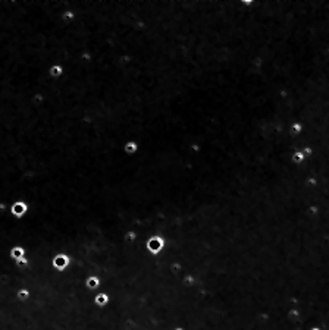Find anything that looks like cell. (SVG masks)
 Masks as SVG:
<instances>
[{
    "instance_id": "6da1fadb",
    "label": "cell",
    "mask_w": 329,
    "mask_h": 330,
    "mask_svg": "<svg viewBox=\"0 0 329 330\" xmlns=\"http://www.w3.org/2000/svg\"><path fill=\"white\" fill-rule=\"evenodd\" d=\"M28 211H29V204H28L27 201H24V200H15L14 203L10 204V207H9L10 216L14 219H16V220H22L28 214Z\"/></svg>"
},
{
    "instance_id": "7a4b0ae2",
    "label": "cell",
    "mask_w": 329,
    "mask_h": 330,
    "mask_svg": "<svg viewBox=\"0 0 329 330\" xmlns=\"http://www.w3.org/2000/svg\"><path fill=\"white\" fill-rule=\"evenodd\" d=\"M72 263V258L68 252H57L54 254L53 260H52V266L56 271H65L71 266Z\"/></svg>"
},
{
    "instance_id": "3957f363",
    "label": "cell",
    "mask_w": 329,
    "mask_h": 330,
    "mask_svg": "<svg viewBox=\"0 0 329 330\" xmlns=\"http://www.w3.org/2000/svg\"><path fill=\"white\" fill-rule=\"evenodd\" d=\"M163 247H165V239L160 236H151L147 242V248L151 254H159Z\"/></svg>"
},
{
    "instance_id": "277c9868",
    "label": "cell",
    "mask_w": 329,
    "mask_h": 330,
    "mask_svg": "<svg viewBox=\"0 0 329 330\" xmlns=\"http://www.w3.org/2000/svg\"><path fill=\"white\" fill-rule=\"evenodd\" d=\"M9 257H10V260H14V261H18L21 258L27 257V250H25L22 245H14V247H10V250H9Z\"/></svg>"
},
{
    "instance_id": "5b68a950",
    "label": "cell",
    "mask_w": 329,
    "mask_h": 330,
    "mask_svg": "<svg viewBox=\"0 0 329 330\" xmlns=\"http://www.w3.org/2000/svg\"><path fill=\"white\" fill-rule=\"evenodd\" d=\"M101 277L97 276V274H91V276H88L85 279V286H87V289L90 290H97L99 288H101Z\"/></svg>"
},
{
    "instance_id": "8992f818",
    "label": "cell",
    "mask_w": 329,
    "mask_h": 330,
    "mask_svg": "<svg viewBox=\"0 0 329 330\" xmlns=\"http://www.w3.org/2000/svg\"><path fill=\"white\" fill-rule=\"evenodd\" d=\"M109 302H110V295H109L106 290L94 295V304H96L99 308H104V307H108Z\"/></svg>"
},
{
    "instance_id": "52a82bcc",
    "label": "cell",
    "mask_w": 329,
    "mask_h": 330,
    "mask_svg": "<svg viewBox=\"0 0 329 330\" xmlns=\"http://www.w3.org/2000/svg\"><path fill=\"white\" fill-rule=\"evenodd\" d=\"M65 73V69L61 63H53V65L49 68V76L53 79H61Z\"/></svg>"
},
{
    "instance_id": "ba28073f",
    "label": "cell",
    "mask_w": 329,
    "mask_h": 330,
    "mask_svg": "<svg viewBox=\"0 0 329 330\" xmlns=\"http://www.w3.org/2000/svg\"><path fill=\"white\" fill-rule=\"evenodd\" d=\"M138 150H140V144H138L137 139H129V141H127V142L123 144V153L128 154V156L135 154Z\"/></svg>"
},
{
    "instance_id": "9c48e42d",
    "label": "cell",
    "mask_w": 329,
    "mask_h": 330,
    "mask_svg": "<svg viewBox=\"0 0 329 330\" xmlns=\"http://www.w3.org/2000/svg\"><path fill=\"white\" fill-rule=\"evenodd\" d=\"M15 298H16V301L21 304L27 302V301H29V298H31V290L28 289V288H19V289H16V292H15Z\"/></svg>"
},
{
    "instance_id": "30bf717a",
    "label": "cell",
    "mask_w": 329,
    "mask_h": 330,
    "mask_svg": "<svg viewBox=\"0 0 329 330\" xmlns=\"http://www.w3.org/2000/svg\"><path fill=\"white\" fill-rule=\"evenodd\" d=\"M135 238H137V233H135V232H128L127 233V241H134Z\"/></svg>"
},
{
    "instance_id": "8fae6325",
    "label": "cell",
    "mask_w": 329,
    "mask_h": 330,
    "mask_svg": "<svg viewBox=\"0 0 329 330\" xmlns=\"http://www.w3.org/2000/svg\"><path fill=\"white\" fill-rule=\"evenodd\" d=\"M175 330H184V329H181V327H178V329H175Z\"/></svg>"
}]
</instances>
